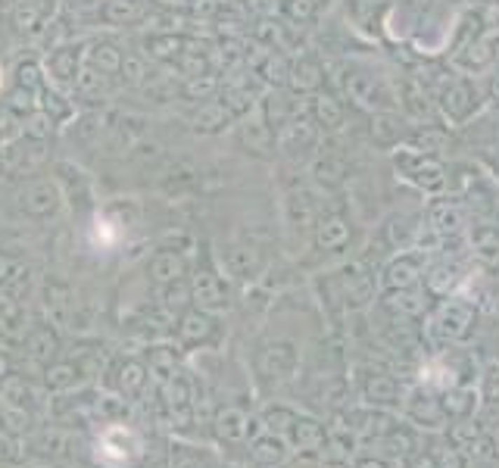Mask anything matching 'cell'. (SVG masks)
<instances>
[{
  "label": "cell",
  "instance_id": "obj_1",
  "mask_svg": "<svg viewBox=\"0 0 499 468\" xmlns=\"http://www.w3.org/2000/svg\"><path fill=\"white\" fill-rule=\"evenodd\" d=\"M397 169L403 172L406 178L418 181L421 187H440L443 185V169L440 163H434L431 156H425V153H399L397 156Z\"/></svg>",
  "mask_w": 499,
  "mask_h": 468
},
{
  "label": "cell",
  "instance_id": "obj_2",
  "mask_svg": "<svg viewBox=\"0 0 499 468\" xmlns=\"http://www.w3.org/2000/svg\"><path fill=\"white\" fill-rule=\"evenodd\" d=\"M346 88H350L353 100L365 103V107H381V103H390V94H387L384 85H381V81H374L371 75H350Z\"/></svg>",
  "mask_w": 499,
  "mask_h": 468
},
{
  "label": "cell",
  "instance_id": "obj_3",
  "mask_svg": "<svg viewBox=\"0 0 499 468\" xmlns=\"http://www.w3.org/2000/svg\"><path fill=\"white\" fill-rule=\"evenodd\" d=\"M443 107H446L449 116L462 119L471 109V91L465 85H449L446 94H443Z\"/></svg>",
  "mask_w": 499,
  "mask_h": 468
},
{
  "label": "cell",
  "instance_id": "obj_4",
  "mask_svg": "<svg viewBox=\"0 0 499 468\" xmlns=\"http://www.w3.org/2000/svg\"><path fill=\"white\" fill-rule=\"evenodd\" d=\"M318 116L324 119V125H341V107H337L331 97H322V100H318Z\"/></svg>",
  "mask_w": 499,
  "mask_h": 468
},
{
  "label": "cell",
  "instance_id": "obj_5",
  "mask_svg": "<svg viewBox=\"0 0 499 468\" xmlns=\"http://www.w3.org/2000/svg\"><path fill=\"white\" fill-rule=\"evenodd\" d=\"M434 219L440 222V228H456V222H459V213H456L453 206H446V203H437V206H434Z\"/></svg>",
  "mask_w": 499,
  "mask_h": 468
},
{
  "label": "cell",
  "instance_id": "obj_6",
  "mask_svg": "<svg viewBox=\"0 0 499 468\" xmlns=\"http://www.w3.org/2000/svg\"><path fill=\"white\" fill-rule=\"evenodd\" d=\"M412 262H403V265H393V269H390V284H409V281H412Z\"/></svg>",
  "mask_w": 499,
  "mask_h": 468
}]
</instances>
